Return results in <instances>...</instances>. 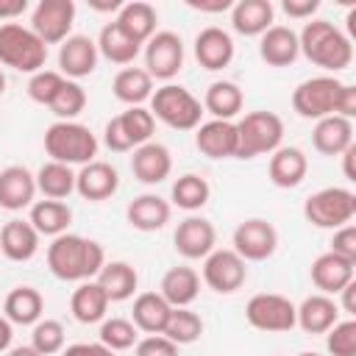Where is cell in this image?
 I'll return each mask as SVG.
<instances>
[{
    "instance_id": "43",
    "label": "cell",
    "mask_w": 356,
    "mask_h": 356,
    "mask_svg": "<svg viewBox=\"0 0 356 356\" xmlns=\"http://www.w3.org/2000/svg\"><path fill=\"white\" fill-rule=\"evenodd\" d=\"M136 325L125 317H111L100 323V345H106L108 350H128L136 345Z\"/></svg>"
},
{
    "instance_id": "60",
    "label": "cell",
    "mask_w": 356,
    "mask_h": 356,
    "mask_svg": "<svg viewBox=\"0 0 356 356\" xmlns=\"http://www.w3.org/2000/svg\"><path fill=\"white\" fill-rule=\"evenodd\" d=\"M298 356H320V353H309V350H306V353H298Z\"/></svg>"
},
{
    "instance_id": "55",
    "label": "cell",
    "mask_w": 356,
    "mask_h": 356,
    "mask_svg": "<svg viewBox=\"0 0 356 356\" xmlns=\"http://www.w3.org/2000/svg\"><path fill=\"white\" fill-rule=\"evenodd\" d=\"M353 159H356V145H350L345 153H342V172L348 181H356V170H353Z\"/></svg>"
},
{
    "instance_id": "3",
    "label": "cell",
    "mask_w": 356,
    "mask_h": 356,
    "mask_svg": "<svg viewBox=\"0 0 356 356\" xmlns=\"http://www.w3.org/2000/svg\"><path fill=\"white\" fill-rule=\"evenodd\" d=\"M44 150L50 161H61L67 167L72 164H89L97 156V136L92 128L75 122V120H56L44 131Z\"/></svg>"
},
{
    "instance_id": "46",
    "label": "cell",
    "mask_w": 356,
    "mask_h": 356,
    "mask_svg": "<svg viewBox=\"0 0 356 356\" xmlns=\"http://www.w3.org/2000/svg\"><path fill=\"white\" fill-rule=\"evenodd\" d=\"M325 348L331 356H356V320H337L325 331Z\"/></svg>"
},
{
    "instance_id": "47",
    "label": "cell",
    "mask_w": 356,
    "mask_h": 356,
    "mask_svg": "<svg viewBox=\"0 0 356 356\" xmlns=\"http://www.w3.org/2000/svg\"><path fill=\"white\" fill-rule=\"evenodd\" d=\"M64 81H67V78H64L61 72H56V70H39V72H33L31 81H28V97H31L33 103L50 106L53 97L58 95V89L64 86Z\"/></svg>"
},
{
    "instance_id": "25",
    "label": "cell",
    "mask_w": 356,
    "mask_h": 356,
    "mask_svg": "<svg viewBox=\"0 0 356 356\" xmlns=\"http://www.w3.org/2000/svg\"><path fill=\"white\" fill-rule=\"evenodd\" d=\"M339 320V303L331 295H309L295 306V325H300L306 334H325Z\"/></svg>"
},
{
    "instance_id": "49",
    "label": "cell",
    "mask_w": 356,
    "mask_h": 356,
    "mask_svg": "<svg viewBox=\"0 0 356 356\" xmlns=\"http://www.w3.org/2000/svg\"><path fill=\"white\" fill-rule=\"evenodd\" d=\"M331 253H337V256H342V259H348V261L356 264V225L353 222H348V225H342V228L334 231V236H331Z\"/></svg>"
},
{
    "instance_id": "22",
    "label": "cell",
    "mask_w": 356,
    "mask_h": 356,
    "mask_svg": "<svg viewBox=\"0 0 356 356\" xmlns=\"http://www.w3.org/2000/svg\"><path fill=\"white\" fill-rule=\"evenodd\" d=\"M353 267H356L353 261H348V259H342V256L325 250V253H320V256L312 261L309 275H312V284H314L323 295H339V292L353 281Z\"/></svg>"
},
{
    "instance_id": "48",
    "label": "cell",
    "mask_w": 356,
    "mask_h": 356,
    "mask_svg": "<svg viewBox=\"0 0 356 356\" xmlns=\"http://www.w3.org/2000/svg\"><path fill=\"white\" fill-rule=\"evenodd\" d=\"M134 348H136V356H178V345L164 334H147Z\"/></svg>"
},
{
    "instance_id": "53",
    "label": "cell",
    "mask_w": 356,
    "mask_h": 356,
    "mask_svg": "<svg viewBox=\"0 0 356 356\" xmlns=\"http://www.w3.org/2000/svg\"><path fill=\"white\" fill-rule=\"evenodd\" d=\"M186 6H189V8H195V11H209V14H217V11L231 8L234 3H231V0H186Z\"/></svg>"
},
{
    "instance_id": "4",
    "label": "cell",
    "mask_w": 356,
    "mask_h": 356,
    "mask_svg": "<svg viewBox=\"0 0 356 356\" xmlns=\"http://www.w3.org/2000/svg\"><path fill=\"white\" fill-rule=\"evenodd\" d=\"M47 61V44L25 25L19 22H3L0 25V64L17 70V72H39Z\"/></svg>"
},
{
    "instance_id": "35",
    "label": "cell",
    "mask_w": 356,
    "mask_h": 356,
    "mask_svg": "<svg viewBox=\"0 0 356 356\" xmlns=\"http://www.w3.org/2000/svg\"><path fill=\"white\" fill-rule=\"evenodd\" d=\"M134 42L145 44L153 33H156V22H159V14L150 3L145 0H131V3H122V8L117 11V19H114Z\"/></svg>"
},
{
    "instance_id": "50",
    "label": "cell",
    "mask_w": 356,
    "mask_h": 356,
    "mask_svg": "<svg viewBox=\"0 0 356 356\" xmlns=\"http://www.w3.org/2000/svg\"><path fill=\"white\" fill-rule=\"evenodd\" d=\"M281 8L292 19H312V14L320 8V0H284Z\"/></svg>"
},
{
    "instance_id": "31",
    "label": "cell",
    "mask_w": 356,
    "mask_h": 356,
    "mask_svg": "<svg viewBox=\"0 0 356 356\" xmlns=\"http://www.w3.org/2000/svg\"><path fill=\"white\" fill-rule=\"evenodd\" d=\"M108 298L106 292L100 289L97 281H81L70 298V312L78 323L83 325H92V323H103L106 320V312H108Z\"/></svg>"
},
{
    "instance_id": "29",
    "label": "cell",
    "mask_w": 356,
    "mask_h": 356,
    "mask_svg": "<svg viewBox=\"0 0 356 356\" xmlns=\"http://www.w3.org/2000/svg\"><path fill=\"white\" fill-rule=\"evenodd\" d=\"M170 211L172 209H170V203L164 197L147 192V195H139V197H134L128 203L125 220H128L131 228L150 234V231H159V228H164L170 222Z\"/></svg>"
},
{
    "instance_id": "17",
    "label": "cell",
    "mask_w": 356,
    "mask_h": 356,
    "mask_svg": "<svg viewBox=\"0 0 356 356\" xmlns=\"http://www.w3.org/2000/svg\"><path fill=\"white\" fill-rule=\"evenodd\" d=\"M195 147L206 159H236V122L209 120L195 128Z\"/></svg>"
},
{
    "instance_id": "27",
    "label": "cell",
    "mask_w": 356,
    "mask_h": 356,
    "mask_svg": "<svg viewBox=\"0 0 356 356\" xmlns=\"http://www.w3.org/2000/svg\"><path fill=\"white\" fill-rule=\"evenodd\" d=\"M312 145L323 156H342L353 145V120H345L337 114L317 120L312 131Z\"/></svg>"
},
{
    "instance_id": "41",
    "label": "cell",
    "mask_w": 356,
    "mask_h": 356,
    "mask_svg": "<svg viewBox=\"0 0 356 356\" xmlns=\"http://www.w3.org/2000/svg\"><path fill=\"white\" fill-rule=\"evenodd\" d=\"M170 197H172V203H175L178 209H184V211H197V209H203V206L209 203L211 186H209V181H206L203 175L186 172V175L175 178V184H172V189H170Z\"/></svg>"
},
{
    "instance_id": "2",
    "label": "cell",
    "mask_w": 356,
    "mask_h": 356,
    "mask_svg": "<svg viewBox=\"0 0 356 356\" xmlns=\"http://www.w3.org/2000/svg\"><path fill=\"white\" fill-rule=\"evenodd\" d=\"M300 53L328 72H342L353 61V42L328 19H312L298 33Z\"/></svg>"
},
{
    "instance_id": "12",
    "label": "cell",
    "mask_w": 356,
    "mask_h": 356,
    "mask_svg": "<svg viewBox=\"0 0 356 356\" xmlns=\"http://www.w3.org/2000/svg\"><path fill=\"white\" fill-rule=\"evenodd\" d=\"M75 22V3L72 0H39L31 14V31L44 44H61L70 39Z\"/></svg>"
},
{
    "instance_id": "40",
    "label": "cell",
    "mask_w": 356,
    "mask_h": 356,
    "mask_svg": "<svg viewBox=\"0 0 356 356\" xmlns=\"http://www.w3.org/2000/svg\"><path fill=\"white\" fill-rule=\"evenodd\" d=\"M33 178H36V192H42L47 200H64L75 192V172L61 161H44Z\"/></svg>"
},
{
    "instance_id": "32",
    "label": "cell",
    "mask_w": 356,
    "mask_h": 356,
    "mask_svg": "<svg viewBox=\"0 0 356 356\" xmlns=\"http://www.w3.org/2000/svg\"><path fill=\"white\" fill-rule=\"evenodd\" d=\"M42 309H44V298L39 289L33 286H14L8 295H6V303H3V317L11 323V325H36L42 320Z\"/></svg>"
},
{
    "instance_id": "23",
    "label": "cell",
    "mask_w": 356,
    "mask_h": 356,
    "mask_svg": "<svg viewBox=\"0 0 356 356\" xmlns=\"http://www.w3.org/2000/svg\"><path fill=\"white\" fill-rule=\"evenodd\" d=\"M306 172H309V159L300 147L281 145L275 153H270L267 175L278 189H295L298 184H303Z\"/></svg>"
},
{
    "instance_id": "15",
    "label": "cell",
    "mask_w": 356,
    "mask_h": 356,
    "mask_svg": "<svg viewBox=\"0 0 356 356\" xmlns=\"http://www.w3.org/2000/svg\"><path fill=\"white\" fill-rule=\"evenodd\" d=\"M214 242H217L214 225L197 214H189L186 220H181L172 234V245L184 259H206L214 250Z\"/></svg>"
},
{
    "instance_id": "57",
    "label": "cell",
    "mask_w": 356,
    "mask_h": 356,
    "mask_svg": "<svg viewBox=\"0 0 356 356\" xmlns=\"http://www.w3.org/2000/svg\"><path fill=\"white\" fill-rule=\"evenodd\" d=\"M89 8H95V11H120L122 0H89Z\"/></svg>"
},
{
    "instance_id": "33",
    "label": "cell",
    "mask_w": 356,
    "mask_h": 356,
    "mask_svg": "<svg viewBox=\"0 0 356 356\" xmlns=\"http://www.w3.org/2000/svg\"><path fill=\"white\" fill-rule=\"evenodd\" d=\"M95 281L100 284V289L106 292V298L111 303L134 298V292L139 286V275L128 261H106L100 267V273L95 275Z\"/></svg>"
},
{
    "instance_id": "1",
    "label": "cell",
    "mask_w": 356,
    "mask_h": 356,
    "mask_svg": "<svg viewBox=\"0 0 356 356\" xmlns=\"http://www.w3.org/2000/svg\"><path fill=\"white\" fill-rule=\"evenodd\" d=\"M106 264L103 245L78 234H61L47 245V267L58 281H92Z\"/></svg>"
},
{
    "instance_id": "56",
    "label": "cell",
    "mask_w": 356,
    "mask_h": 356,
    "mask_svg": "<svg viewBox=\"0 0 356 356\" xmlns=\"http://www.w3.org/2000/svg\"><path fill=\"white\" fill-rule=\"evenodd\" d=\"M11 339H14V328L6 317H0V353L11 348Z\"/></svg>"
},
{
    "instance_id": "10",
    "label": "cell",
    "mask_w": 356,
    "mask_h": 356,
    "mask_svg": "<svg viewBox=\"0 0 356 356\" xmlns=\"http://www.w3.org/2000/svg\"><path fill=\"white\" fill-rule=\"evenodd\" d=\"M245 320L256 331L284 334L295 328V303L278 292H259L245 306Z\"/></svg>"
},
{
    "instance_id": "52",
    "label": "cell",
    "mask_w": 356,
    "mask_h": 356,
    "mask_svg": "<svg viewBox=\"0 0 356 356\" xmlns=\"http://www.w3.org/2000/svg\"><path fill=\"white\" fill-rule=\"evenodd\" d=\"M25 11H28V0H0V22L17 19Z\"/></svg>"
},
{
    "instance_id": "38",
    "label": "cell",
    "mask_w": 356,
    "mask_h": 356,
    "mask_svg": "<svg viewBox=\"0 0 356 356\" xmlns=\"http://www.w3.org/2000/svg\"><path fill=\"white\" fill-rule=\"evenodd\" d=\"M111 92L128 108L131 106H142L153 95V78L142 67H122L111 81Z\"/></svg>"
},
{
    "instance_id": "5",
    "label": "cell",
    "mask_w": 356,
    "mask_h": 356,
    "mask_svg": "<svg viewBox=\"0 0 356 356\" xmlns=\"http://www.w3.org/2000/svg\"><path fill=\"white\" fill-rule=\"evenodd\" d=\"M150 114L175 131H195L203 117V103L181 83H164L150 95Z\"/></svg>"
},
{
    "instance_id": "34",
    "label": "cell",
    "mask_w": 356,
    "mask_h": 356,
    "mask_svg": "<svg viewBox=\"0 0 356 356\" xmlns=\"http://www.w3.org/2000/svg\"><path fill=\"white\" fill-rule=\"evenodd\" d=\"M172 306L159 295V292H142L134 300L131 309V323L136 325V331L145 334H164V325L170 320Z\"/></svg>"
},
{
    "instance_id": "8",
    "label": "cell",
    "mask_w": 356,
    "mask_h": 356,
    "mask_svg": "<svg viewBox=\"0 0 356 356\" xmlns=\"http://www.w3.org/2000/svg\"><path fill=\"white\" fill-rule=\"evenodd\" d=\"M345 83L337 81L334 75H314L306 78L295 86L292 92V108L298 111V117L303 120H323L337 114L339 106V95H342Z\"/></svg>"
},
{
    "instance_id": "37",
    "label": "cell",
    "mask_w": 356,
    "mask_h": 356,
    "mask_svg": "<svg viewBox=\"0 0 356 356\" xmlns=\"http://www.w3.org/2000/svg\"><path fill=\"white\" fill-rule=\"evenodd\" d=\"M95 44H97V53H100L106 61L120 64V67L134 64V58H136L139 50H142V44L134 42L117 22H106V25L100 28V36H97Z\"/></svg>"
},
{
    "instance_id": "39",
    "label": "cell",
    "mask_w": 356,
    "mask_h": 356,
    "mask_svg": "<svg viewBox=\"0 0 356 356\" xmlns=\"http://www.w3.org/2000/svg\"><path fill=\"white\" fill-rule=\"evenodd\" d=\"M242 103L245 95L234 81H214L203 95V111H209L214 120H234L242 111Z\"/></svg>"
},
{
    "instance_id": "16",
    "label": "cell",
    "mask_w": 356,
    "mask_h": 356,
    "mask_svg": "<svg viewBox=\"0 0 356 356\" xmlns=\"http://www.w3.org/2000/svg\"><path fill=\"white\" fill-rule=\"evenodd\" d=\"M97 58H100V53H97L95 39H89L83 33H75L58 44V72L67 81L92 75L97 67Z\"/></svg>"
},
{
    "instance_id": "44",
    "label": "cell",
    "mask_w": 356,
    "mask_h": 356,
    "mask_svg": "<svg viewBox=\"0 0 356 356\" xmlns=\"http://www.w3.org/2000/svg\"><path fill=\"white\" fill-rule=\"evenodd\" d=\"M58 120H75L83 108H86V92L78 81H64V86L58 89V95L53 97V103L47 106Z\"/></svg>"
},
{
    "instance_id": "26",
    "label": "cell",
    "mask_w": 356,
    "mask_h": 356,
    "mask_svg": "<svg viewBox=\"0 0 356 356\" xmlns=\"http://www.w3.org/2000/svg\"><path fill=\"white\" fill-rule=\"evenodd\" d=\"M39 250V234L28 220H8L0 228V253L8 261H31Z\"/></svg>"
},
{
    "instance_id": "20",
    "label": "cell",
    "mask_w": 356,
    "mask_h": 356,
    "mask_svg": "<svg viewBox=\"0 0 356 356\" xmlns=\"http://www.w3.org/2000/svg\"><path fill=\"white\" fill-rule=\"evenodd\" d=\"M33 197H36V178L28 167L11 164L0 170V209L22 211L33 206Z\"/></svg>"
},
{
    "instance_id": "54",
    "label": "cell",
    "mask_w": 356,
    "mask_h": 356,
    "mask_svg": "<svg viewBox=\"0 0 356 356\" xmlns=\"http://www.w3.org/2000/svg\"><path fill=\"white\" fill-rule=\"evenodd\" d=\"M339 295H342V312H348V314L353 317V314H356V278H353Z\"/></svg>"
},
{
    "instance_id": "11",
    "label": "cell",
    "mask_w": 356,
    "mask_h": 356,
    "mask_svg": "<svg viewBox=\"0 0 356 356\" xmlns=\"http://www.w3.org/2000/svg\"><path fill=\"white\" fill-rule=\"evenodd\" d=\"M184 67V42L172 31H156L145 42V72L170 83Z\"/></svg>"
},
{
    "instance_id": "6",
    "label": "cell",
    "mask_w": 356,
    "mask_h": 356,
    "mask_svg": "<svg viewBox=\"0 0 356 356\" xmlns=\"http://www.w3.org/2000/svg\"><path fill=\"white\" fill-rule=\"evenodd\" d=\"M284 139V120L273 111H250L236 122V159L275 153Z\"/></svg>"
},
{
    "instance_id": "24",
    "label": "cell",
    "mask_w": 356,
    "mask_h": 356,
    "mask_svg": "<svg viewBox=\"0 0 356 356\" xmlns=\"http://www.w3.org/2000/svg\"><path fill=\"white\" fill-rule=\"evenodd\" d=\"M259 56L267 67H289L300 56L298 33L286 25H273L259 39Z\"/></svg>"
},
{
    "instance_id": "19",
    "label": "cell",
    "mask_w": 356,
    "mask_h": 356,
    "mask_svg": "<svg viewBox=\"0 0 356 356\" xmlns=\"http://www.w3.org/2000/svg\"><path fill=\"white\" fill-rule=\"evenodd\" d=\"M131 172H134L136 181H142L147 186H156V184H161V181L170 178V172H172V156H170V150L161 142H153L150 139V142H145V145H139L134 150V156H131Z\"/></svg>"
},
{
    "instance_id": "36",
    "label": "cell",
    "mask_w": 356,
    "mask_h": 356,
    "mask_svg": "<svg viewBox=\"0 0 356 356\" xmlns=\"http://www.w3.org/2000/svg\"><path fill=\"white\" fill-rule=\"evenodd\" d=\"M28 222L36 228L39 236H61L67 234L70 222H72V209L64 203V200H36L31 206V217Z\"/></svg>"
},
{
    "instance_id": "18",
    "label": "cell",
    "mask_w": 356,
    "mask_h": 356,
    "mask_svg": "<svg viewBox=\"0 0 356 356\" xmlns=\"http://www.w3.org/2000/svg\"><path fill=\"white\" fill-rule=\"evenodd\" d=\"M120 189V172L108 164V161H89L75 172V192L83 200L100 203L108 200L114 192Z\"/></svg>"
},
{
    "instance_id": "13",
    "label": "cell",
    "mask_w": 356,
    "mask_h": 356,
    "mask_svg": "<svg viewBox=\"0 0 356 356\" xmlns=\"http://www.w3.org/2000/svg\"><path fill=\"white\" fill-rule=\"evenodd\" d=\"M231 245H234L231 250L236 256H242L245 261H264L278 248V231L273 228V222H267L261 217H250L234 228Z\"/></svg>"
},
{
    "instance_id": "14",
    "label": "cell",
    "mask_w": 356,
    "mask_h": 356,
    "mask_svg": "<svg viewBox=\"0 0 356 356\" xmlns=\"http://www.w3.org/2000/svg\"><path fill=\"white\" fill-rule=\"evenodd\" d=\"M248 281V267L245 259L236 256L231 248H214L206 259H203V284L220 295H234L236 289H242V284Z\"/></svg>"
},
{
    "instance_id": "9",
    "label": "cell",
    "mask_w": 356,
    "mask_h": 356,
    "mask_svg": "<svg viewBox=\"0 0 356 356\" xmlns=\"http://www.w3.org/2000/svg\"><path fill=\"white\" fill-rule=\"evenodd\" d=\"M153 131H156V120H153L150 108L131 106L128 111H122L106 122L103 142L111 153H128V150H136L139 145L150 142Z\"/></svg>"
},
{
    "instance_id": "30",
    "label": "cell",
    "mask_w": 356,
    "mask_h": 356,
    "mask_svg": "<svg viewBox=\"0 0 356 356\" xmlns=\"http://www.w3.org/2000/svg\"><path fill=\"white\" fill-rule=\"evenodd\" d=\"M159 295L172 306V309H184L189 306L197 295H200V275L181 264V267H170L159 284Z\"/></svg>"
},
{
    "instance_id": "7",
    "label": "cell",
    "mask_w": 356,
    "mask_h": 356,
    "mask_svg": "<svg viewBox=\"0 0 356 356\" xmlns=\"http://www.w3.org/2000/svg\"><path fill=\"white\" fill-rule=\"evenodd\" d=\"M356 214V195L345 186H325L317 189L303 200V217L314 228H342Z\"/></svg>"
},
{
    "instance_id": "45",
    "label": "cell",
    "mask_w": 356,
    "mask_h": 356,
    "mask_svg": "<svg viewBox=\"0 0 356 356\" xmlns=\"http://www.w3.org/2000/svg\"><path fill=\"white\" fill-rule=\"evenodd\" d=\"M31 348L42 356H56L64 350V325L58 320H39L31 334Z\"/></svg>"
},
{
    "instance_id": "59",
    "label": "cell",
    "mask_w": 356,
    "mask_h": 356,
    "mask_svg": "<svg viewBox=\"0 0 356 356\" xmlns=\"http://www.w3.org/2000/svg\"><path fill=\"white\" fill-rule=\"evenodd\" d=\"M6 92V75H3V70H0V95Z\"/></svg>"
},
{
    "instance_id": "58",
    "label": "cell",
    "mask_w": 356,
    "mask_h": 356,
    "mask_svg": "<svg viewBox=\"0 0 356 356\" xmlns=\"http://www.w3.org/2000/svg\"><path fill=\"white\" fill-rule=\"evenodd\" d=\"M8 356H42V353H36L31 345H17V348L8 350Z\"/></svg>"
},
{
    "instance_id": "21",
    "label": "cell",
    "mask_w": 356,
    "mask_h": 356,
    "mask_svg": "<svg viewBox=\"0 0 356 356\" xmlns=\"http://www.w3.org/2000/svg\"><path fill=\"white\" fill-rule=\"evenodd\" d=\"M195 58L203 70H225L234 61V39L228 31L209 25L195 36Z\"/></svg>"
},
{
    "instance_id": "42",
    "label": "cell",
    "mask_w": 356,
    "mask_h": 356,
    "mask_svg": "<svg viewBox=\"0 0 356 356\" xmlns=\"http://www.w3.org/2000/svg\"><path fill=\"white\" fill-rule=\"evenodd\" d=\"M200 334H203V320H200L197 312H192L189 306L170 312V320H167V325H164V337L172 339L178 348L197 342Z\"/></svg>"
},
{
    "instance_id": "51",
    "label": "cell",
    "mask_w": 356,
    "mask_h": 356,
    "mask_svg": "<svg viewBox=\"0 0 356 356\" xmlns=\"http://www.w3.org/2000/svg\"><path fill=\"white\" fill-rule=\"evenodd\" d=\"M61 356H114V350H108L100 342H75L67 350H61Z\"/></svg>"
},
{
    "instance_id": "28",
    "label": "cell",
    "mask_w": 356,
    "mask_h": 356,
    "mask_svg": "<svg viewBox=\"0 0 356 356\" xmlns=\"http://www.w3.org/2000/svg\"><path fill=\"white\" fill-rule=\"evenodd\" d=\"M275 8L270 0H236L231 6V25L242 36H261L273 28Z\"/></svg>"
}]
</instances>
